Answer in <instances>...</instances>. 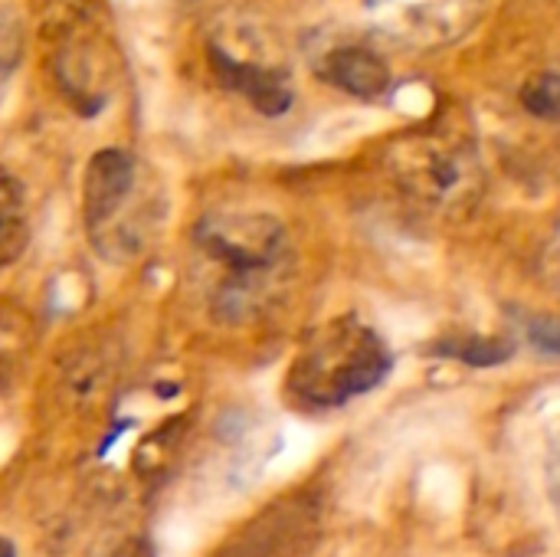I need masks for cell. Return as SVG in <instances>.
Wrapping results in <instances>:
<instances>
[{
	"mask_svg": "<svg viewBox=\"0 0 560 557\" xmlns=\"http://www.w3.org/2000/svg\"><path fill=\"white\" fill-rule=\"evenodd\" d=\"M394 368L384 338L358 315L318 325L295 351L285 394L305 410H335L381 387Z\"/></svg>",
	"mask_w": 560,
	"mask_h": 557,
	"instance_id": "3957f363",
	"label": "cell"
},
{
	"mask_svg": "<svg viewBox=\"0 0 560 557\" xmlns=\"http://www.w3.org/2000/svg\"><path fill=\"white\" fill-rule=\"evenodd\" d=\"M548 496H551V506L560 519V427L558 433L551 437V450H548Z\"/></svg>",
	"mask_w": 560,
	"mask_h": 557,
	"instance_id": "9a60e30c",
	"label": "cell"
},
{
	"mask_svg": "<svg viewBox=\"0 0 560 557\" xmlns=\"http://www.w3.org/2000/svg\"><path fill=\"white\" fill-rule=\"evenodd\" d=\"M23 59V20L16 10L0 7V98Z\"/></svg>",
	"mask_w": 560,
	"mask_h": 557,
	"instance_id": "30bf717a",
	"label": "cell"
},
{
	"mask_svg": "<svg viewBox=\"0 0 560 557\" xmlns=\"http://www.w3.org/2000/svg\"><path fill=\"white\" fill-rule=\"evenodd\" d=\"M30 243V204L23 184L0 167V272L13 266Z\"/></svg>",
	"mask_w": 560,
	"mask_h": 557,
	"instance_id": "9c48e42d",
	"label": "cell"
},
{
	"mask_svg": "<svg viewBox=\"0 0 560 557\" xmlns=\"http://www.w3.org/2000/svg\"><path fill=\"white\" fill-rule=\"evenodd\" d=\"M161 190L131 151L92 154L82 174V227L102 259L115 266L138 259L161 230Z\"/></svg>",
	"mask_w": 560,
	"mask_h": 557,
	"instance_id": "7a4b0ae2",
	"label": "cell"
},
{
	"mask_svg": "<svg viewBox=\"0 0 560 557\" xmlns=\"http://www.w3.org/2000/svg\"><path fill=\"white\" fill-rule=\"evenodd\" d=\"M322 525V499L315 492H292L256 512L217 557H312Z\"/></svg>",
	"mask_w": 560,
	"mask_h": 557,
	"instance_id": "5b68a950",
	"label": "cell"
},
{
	"mask_svg": "<svg viewBox=\"0 0 560 557\" xmlns=\"http://www.w3.org/2000/svg\"><path fill=\"white\" fill-rule=\"evenodd\" d=\"M23 351H26L23 328L13 318H0V384L13 378L16 364L23 361Z\"/></svg>",
	"mask_w": 560,
	"mask_h": 557,
	"instance_id": "4fadbf2b",
	"label": "cell"
},
{
	"mask_svg": "<svg viewBox=\"0 0 560 557\" xmlns=\"http://www.w3.org/2000/svg\"><path fill=\"white\" fill-rule=\"evenodd\" d=\"M207 66L220 79L223 89L240 92L256 112L262 115H282L292 105V85L289 76L276 66L256 62L243 53H233L223 39H210L207 46Z\"/></svg>",
	"mask_w": 560,
	"mask_h": 557,
	"instance_id": "52a82bcc",
	"label": "cell"
},
{
	"mask_svg": "<svg viewBox=\"0 0 560 557\" xmlns=\"http://www.w3.org/2000/svg\"><path fill=\"white\" fill-rule=\"evenodd\" d=\"M197 266L207 272L210 312L226 322L259 315L285 286L289 230L262 210H213L194 227Z\"/></svg>",
	"mask_w": 560,
	"mask_h": 557,
	"instance_id": "6da1fadb",
	"label": "cell"
},
{
	"mask_svg": "<svg viewBox=\"0 0 560 557\" xmlns=\"http://www.w3.org/2000/svg\"><path fill=\"white\" fill-rule=\"evenodd\" d=\"M364 7L381 36L413 49L446 46L486 13V0H368Z\"/></svg>",
	"mask_w": 560,
	"mask_h": 557,
	"instance_id": "8992f818",
	"label": "cell"
},
{
	"mask_svg": "<svg viewBox=\"0 0 560 557\" xmlns=\"http://www.w3.org/2000/svg\"><path fill=\"white\" fill-rule=\"evenodd\" d=\"M545 276H548L551 289L558 292L560 299V217L558 223H555V230H551L548 246H545Z\"/></svg>",
	"mask_w": 560,
	"mask_h": 557,
	"instance_id": "2e32d148",
	"label": "cell"
},
{
	"mask_svg": "<svg viewBox=\"0 0 560 557\" xmlns=\"http://www.w3.org/2000/svg\"><path fill=\"white\" fill-rule=\"evenodd\" d=\"M443 351L453 358H463L476 368H486V364H502L512 355V345H505L499 338H469L459 348H443Z\"/></svg>",
	"mask_w": 560,
	"mask_h": 557,
	"instance_id": "7c38bea8",
	"label": "cell"
},
{
	"mask_svg": "<svg viewBox=\"0 0 560 557\" xmlns=\"http://www.w3.org/2000/svg\"><path fill=\"white\" fill-rule=\"evenodd\" d=\"M528 338L538 351L560 358V315H538L528 322Z\"/></svg>",
	"mask_w": 560,
	"mask_h": 557,
	"instance_id": "5bb4252c",
	"label": "cell"
},
{
	"mask_svg": "<svg viewBox=\"0 0 560 557\" xmlns=\"http://www.w3.org/2000/svg\"><path fill=\"white\" fill-rule=\"evenodd\" d=\"M318 76L354 98H381L390 89V66L368 46L328 49L318 62Z\"/></svg>",
	"mask_w": 560,
	"mask_h": 557,
	"instance_id": "ba28073f",
	"label": "cell"
},
{
	"mask_svg": "<svg viewBox=\"0 0 560 557\" xmlns=\"http://www.w3.org/2000/svg\"><path fill=\"white\" fill-rule=\"evenodd\" d=\"M384 167L400 194L446 217L469 213L486 190V167L476 144L446 128L394 138L384 151Z\"/></svg>",
	"mask_w": 560,
	"mask_h": 557,
	"instance_id": "277c9868",
	"label": "cell"
},
{
	"mask_svg": "<svg viewBox=\"0 0 560 557\" xmlns=\"http://www.w3.org/2000/svg\"><path fill=\"white\" fill-rule=\"evenodd\" d=\"M522 105L548 121H560V76L558 72H538L522 85Z\"/></svg>",
	"mask_w": 560,
	"mask_h": 557,
	"instance_id": "8fae6325",
	"label": "cell"
},
{
	"mask_svg": "<svg viewBox=\"0 0 560 557\" xmlns=\"http://www.w3.org/2000/svg\"><path fill=\"white\" fill-rule=\"evenodd\" d=\"M0 557H13V548H10V545H7L3 538H0Z\"/></svg>",
	"mask_w": 560,
	"mask_h": 557,
	"instance_id": "e0dca14e",
	"label": "cell"
}]
</instances>
